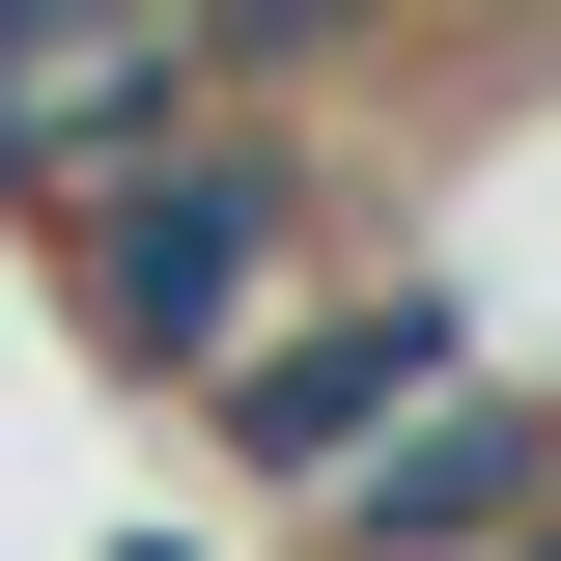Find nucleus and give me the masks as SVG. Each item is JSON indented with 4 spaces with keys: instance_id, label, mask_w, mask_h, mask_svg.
<instances>
[{
    "instance_id": "nucleus-1",
    "label": "nucleus",
    "mask_w": 561,
    "mask_h": 561,
    "mask_svg": "<svg viewBox=\"0 0 561 561\" xmlns=\"http://www.w3.org/2000/svg\"><path fill=\"white\" fill-rule=\"evenodd\" d=\"M337 253H365V169H337L309 113H169L140 169H84V197H57V309H84V365H140L169 421H197Z\"/></svg>"
},
{
    "instance_id": "nucleus-2",
    "label": "nucleus",
    "mask_w": 561,
    "mask_h": 561,
    "mask_svg": "<svg viewBox=\"0 0 561 561\" xmlns=\"http://www.w3.org/2000/svg\"><path fill=\"white\" fill-rule=\"evenodd\" d=\"M421 393H478V309H449L421 253H337V280H309V309H280V337L197 393V449H225L253 505H337V478L393 449Z\"/></svg>"
},
{
    "instance_id": "nucleus-3",
    "label": "nucleus",
    "mask_w": 561,
    "mask_h": 561,
    "mask_svg": "<svg viewBox=\"0 0 561 561\" xmlns=\"http://www.w3.org/2000/svg\"><path fill=\"white\" fill-rule=\"evenodd\" d=\"M113 561H197V534H113Z\"/></svg>"
}]
</instances>
